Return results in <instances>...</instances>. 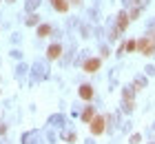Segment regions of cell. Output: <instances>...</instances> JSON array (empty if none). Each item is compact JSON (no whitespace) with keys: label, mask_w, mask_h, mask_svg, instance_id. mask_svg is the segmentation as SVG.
Returning <instances> with one entry per match:
<instances>
[{"label":"cell","mask_w":155,"mask_h":144,"mask_svg":"<svg viewBox=\"0 0 155 144\" xmlns=\"http://www.w3.org/2000/svg\"><path fill=\"white\" fill-rule=\"evenodd\" d=\"M137 51L144 55H153L155 53V38H142L137 40Z\"/></svg>","instance_id":"1"},{"label":"cell","mask_w":155,"mask_h":144,"mask_svg":"<svg viewBox=\"0 0 155 144\" xmlns=\"http://www.w3.org/2000/svg\"><path fill=\"white\" fill-rule=\"evenodd\" d=\"M104 124H107V120H104L102 118V115H95V118L93 120H91V133H93V135H102L104 133Z\"/></svg>","instance_id":"2"},{"label":"cell","mask_w":155,"mask_h":144,"mask_svg":"<svg viewBox=\"0 0 155 144\" xmlns=\"http://www.w3.org/2000/svg\"><path fill=\"white\" fill-rule=\"evenodd\" d=\"M100 64H102L100 58H91V60L84 62V71H87V73H95V71L100 69Z\"/></svg>","instance_id":"3"},{"label":"cell","mask_w":155,"mask_h":144,"mask_svg":"<svg viewBox=\"0 0 155 144\" xmlns=\"http://www.w3.org/2000/svg\"><path fill=\"white\" fill-rule=\"evenodd\" d=\"M47 55H49V60H58V58L62 55V47L60 45H51L47 49Z\"/></svg>","instance_id":"4"},{"label":"cell","mask_w":155,"mask_h":144,"mask_svg":"<svg viewBox=\"0 0 155 144\" xmlns=\"http://www.w3.org/2000/svg\"><path fill=\"white\" fill-rule=\"evenodd\" d=\"M129 18H131V16H129V13H124V11L117 16V33H120V31H124V29L129 27Z\"/></svg>","instance_id":"5"},{"label":"cell","mask_w":155,"mask_h":144,"mask_svg":"<svg viewBox=\"0 0 155 144\" xmlns=\"http://www.w3.org/2000/svg\"><path fill=\"white\" fill-rule=\"evenodd\" d=\"M51 5H53V9L60 11V13L69 11V2H67V0H51Z\"/></svg>","instance_id":"6"},{"label":"cell","mask_w":155,"mask_h":144,"mask_svg":"<svg viewBox=\"0 0 155 144\" xmlns=\"http://www.w3.org/2000/svg\"><path fill=\"white\" fill-rule=\"evenodd\" d=\"M80 98L82 100H91V98H93V89H91L89 84H82L80 86Z\"/></svg>","instance_id":"7"},{"label":"cell","mask_w":155,"mask_h":144,"mask_svg":"<svg viewBox=\"0 0 155 144\" xmlns=\"http://www.w3.org/2000/svg\"><path fill=\"white\" fill-rule=\"evenodd\" d=\"M93 118H95V111H93V106H87V109L82 111V122H87V124H89V122L93 120Z\"/></svg>","instance_id":"8"},{"label":"cell","mask_w":155,"mask_h":144,"mask_svg":"<svg viewBox=\"0 0 155 144\" xmlns=\"http://www.w3.org/2000/svg\"><path fill=\"white\" fill-rule=\"evenodd\" d=\"M49 33H51V27H49V25H40L38 27V35H40V38H47Z\"/></svg>","instance_id":"9"},{"label":"cell","mask_w":155,"mask_h":144,"mask_svg":"<svg viewBox=\"0 0 155 144\" xmlns=\"http://www.w3.org/2000/svg\"><path fill=\"white\" fill-rule=\"evenodd\" d=\"M135 49H137V40H129V42L122 47V51H135Z\"/></svg>","instance_id":"10"},{"label":"cell","mask_w":155,"mask_h":144,"mask_svg":"<svg viewBox=\"0 0 155 144\" xmlns=\"http://www.w3.org/2000/svg\"><path fill=\"white\" fill-rule=\"evenodd\" d=\"M36 22H38V16H29V20H27V25H29V27H33Z\"/></svg>","instance_id":"11"},{"label":"cell","mask_w":155,"mask_h":144,"mask_svg":"<svg viewBox=\"0 0 155 144\" xmlns=\"http://www.w3.org/2000/svg\"><path fill=\"white\" fill-rule=\"evenodd\" d=\"M9 2H13V0H9Z\"/></svg>","instance_id":"12"},{"label":"cell","mask_w":155,"mask_h":144,"mask_svg":"<svg viewBox=\"0 0 155 144\" xmlns=\"http://www.w3.org/2000/svg\"><path fill=\"white\" fill-rule=\"evenodd\" d=\"M153 38H155V35H153Z\"/></svg>","instance_id":"13"}]
</instances>
